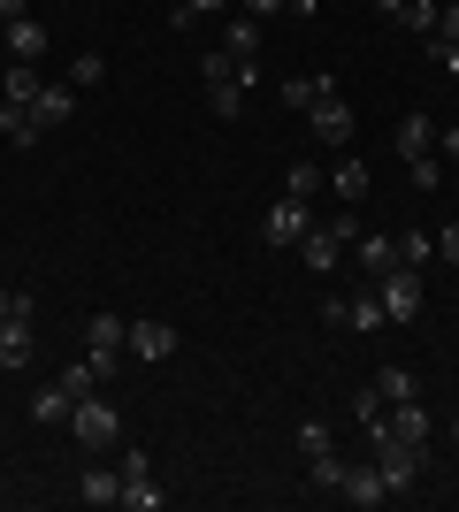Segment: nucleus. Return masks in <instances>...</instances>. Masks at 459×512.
I'll return each instance as SVG.
<instances>
[{
  "instance_id": "6",
  "label": "nucleus",
  "mask_w": 459,
  "mask_h": 512,
  "mask_svg": "<svg viewBox=\"0 0 459 512\" xmlns=\"http://www.w3.org/2000/svg\"><path fill=\"white\" fill-rule=\"evenodd\" d=\"M306 130H314L322 146H352V130H360V123H352V107L337 100V92H329V100H314V107H306Z\"/></svg>"
},
{
  "instance_id": "15",
  "label": "nucleus",
  "mask_w": 459,
  "mask_h": 512,
  "mask_svg": "<svg viewBox=\"0 0 459 512\" xmlns=\"http://www.w3.org/2000/svg\"><path fill=\"white\" fill-rule=\"evenodd\" d=\"M69 413H77V390H69L62 375H54V383H46L39 398H31V421H39V428H54V421H62V428H69Z\"/></svg>"
},
{
  "instance_id": "24",
  "label": "nucleus",
  "mask_w": 459,
  "mask_h": 512,
  "mask_svg": "<svg viewBox=\"0 0 459 512\" xmlns=\"http://www.w3.org/2000/svg\"><path fill=\"white\" fill-rule=\"evenodd\" d=\"M345 459H337V451H314V459H306V482H314V490H345Z\"/></svg>"
},
{
  "instance_id": "33",
  "label": "nucleus",
  "mask_w": 459,
  "mask_h": 512,
  "mask_svg": "<svg viewBox=\"0 0 459 512\" xmlns=\"http://www.w3.org/2000/svg\"><path fill=\"white\" fill-rule=\"evenodd\" d=\"M406 169H414V192H437V184H444V161H437V153H414Z\"/></svg>"
},
{
  "instance_id": "7",
  "label": "nucleus",
  "mask_w": 459,
  "mask_h": 512,
  "mask_svg": "<svg viewBox=\"0 0 459 512\" xmlns=\"http://www.w3.org/2000/svg\"><path fill=\"white\" fill-rule=\"evenodd\" d=\"M306 230H314V214H306V199H276V207H268V222H261V237H268V245H299V237Z\"/></svg>"
},
{
  "instance_id": "8",
  "label": "nucleus",
  "mask_w": 459,
  "mask_h": 512,
  "mask_svg": "<svg viewBox=\"0 0 459 512\" xmlns=\"http://www.w3.org/2000/svg\"><path fill=\"white\" fill-rule=\"evenodd\" d=\"M421 459H429V451H414V444H391V436L375 444V467H383V482H391V497H398V490H414Z\"/></svg>"
},
{
  "instance_id": "5",
  "label": "nucleus",
  "mask_w": 459,
  "mask_h": 512,
  "mask_svg": "<svg viewBox=\"0 0 459 512\" xmlns=\"http://www.w3.org/2000/svg\"><path fill=\"white\" fill-rule=\"evenodd\" d=\"M429 406H421V398H406V406H391L383 413V428H375V444H383V436H391V444H414V451H429Z\"/></svg>"
},
{
  "instance_id": "25",
  "label": "nucleus",
  "mask_w": 459,
  "mask_h": 512,
  "mask_svg": "<svg viewBox=\"0 0 459 512\" xmlns=\"http://www.w3.org/2000/svg\"><path fill=\"white\" fill-rule=\"evenodd\" d=\"M375 390H383V406H406V398H421L414 367H383V375H375Z\"/></svg>"
},
{
  "instance_id": "35",
  "label": "nucleus",
  "mask_w": 459,
  "mask_h": 512,
  "mask_svg": "<svg viewBox=\"0 0 459 512\" xmlns=\"http://www.w3.org/2000/svg\"><path fill=\"white\" fill-rule=\"evenodd\" d=\"M429 62H437L444 77H452V85H459V39H437V46H429Z\"/></svg>"
},
{
  "instance_id": "4",
  "label": "nucleus",
  "mask_w": 459,
  "mask_h": 512,
  "mask_svg": "<svg viewBox=\"0 0 459 512\" xmlns=\"http://www.w3.org/2000/svg\"><path fill=\"white\" fill-rule=\"evenodd\" d=\"M115 474H123V505H131V512H161V482H153V459H146V451H123Z\"/></svg>"
},
{
  "instance_id": "10",
  "label": "nucleus",
  "mask_w": 459,
  "mask_h": 512,
  "mask_svg": "<svg viewBox=\"0 0 459 512\" xmlns=\"http://www.w3.org/2000/svg\"><path fill=\"white\" fill-rule=\"evenodd\" d=\"M337 253H345V237H337V222H314V230L299 237V260L314 268V276H329V268H337Z\"/></svg>"
},
{
  "instance_id": "11",
  "label": "nucleus",
  "mask_w": 459,
  "mask_h": 512,
  "mask_svg": "<svg viewBox=\"0 0 459 512\" xmlns=\"http://www.w3.org/2000/svg\"><path fill=\"white\" fill-rule=\"evenodd\" d=\"M253 77H261V69L245 62L238 77H222V85H207V107H215L222 123H238V115H245V92H253Z\"/></svg>"
},
{
  "instance_id": "30",
  "label": "nucleus",
  "mask_w": 459,
  "mask_h": 512,
  "mask_svg": "<svg viewBox=\"0 0 459 512\" xmlns=\"http://www.w3.org/2000/svg\"><path fill=\"white\" fill-rule=\"evenodd\" d=\"M383 413H391V406H383V390H360V398H352V421L368 428V436L383 428Z\"/></svg>"
},
{
  "instance_id": "42",
  "label": "nucleus",
  "mask_w": 459,
  "mask_h": 512,
  "mask_svg": "<svg viewBox=\"0 0 459 512\" xmlns=\"http://www.w3.org/2000/svg\"><path fill=\"white\" fill-rule=\"evenodd\" d=\"M368 8H375V16H398V8H406V0H368Z\"/></svg>"
},
{
  "instance_id": "40",
  "label": "nucleus",
  "mask_w": 459,
  "mask_h": 512,
  "mask_svg": "<svg viewBox=\"0 0 459 512\" xmlns=\"http://www.w3.org/2000/svg\"><path fill=\"white\" fill-rule=\"evenodd\" d=\"M437 161H459V123H452V130H437Z\"/></svg>"
},
{
  "instance_id": "28",
  "label": "nucleus",
  "mask_w": 459,
  "mask_h": 512,
  "mask_svg": "<svg viewBox=\"0 0 459 512\" xmlns=\"http://www.w3.org/2000/svg\"><path fill=\"white\" fill-rule=\"evenodd\" d=\"M39 85H46L39 69H31V62H16V69H8V85H0V100H16V107H31V100H39Z\"/></svg>"
},
{
  "instance_id": "18",
  "label": "nucleus",
  "mask_w": 459,
  "mask_h": 512,
  "mask_svg": "<svg viewBox=\"0 0 459 512\" xmlns=\"http://www.w3.org/2000/svg\"><path fill=\"white\" fill-rule=\"evenodd\" d=\"M391 146H398V161H414V153H437V123H429V115H406V123L391 130Z\"/></svg>"
},
{
  "instance_id": "26",
  "label": "nucleus",
  "mask_w": 459,
  "mask_h": 512,
  "mask_svg": "<svg viewBox=\"0 0 459 512\" xmlns=\"http://www.w3.org/2000/svg\"><path fill=\"white\" fill-rule=\"evenodd\" d=\"M199 16H230V0H169V31H192Z\"/></svg>"
},
{
  "instance_id": "14",
  "label": "nucleus",
  "mask_w": 459,
  "mask_h": 512,
  "mask_svg": "<svg viewBox=\"0 0 459 512\" xmlns=\"http://www.w3.org/2000/svg\"><path fill=\"white\" fill-rule=\"evenodd\" d=\"M337 497H352L360 512H375V505H391V482H383V467H352Z\"/></svg>"
},
{
  "instance_id": "38",
  "label": "nucleus",
  "mask_w": 459,
  "mask_h": 512,
  "mask_svg": "<svg viewBox=\"0 0 459 512\" xmlns=\"http://www.w3.org/2000/svg\"><path fill=\"white\" fill-rule=\"evenodd\" d=\"M437 39H459V0H444V8H437Z\"/></svg>"
},
{
  "instance_id": "12",
  "label": "nucleus",
  "mask_w": 459,
  "mask_h": 512,
  "mask_svg": "<svg viewBox=\"0 0 459 512\" xmlns=\"http://www.w3.org/2000/svg\"><path fill=\"white\" fill-rule=\"evenodd\" d=\"M169 352H176V329H169V321H131V360L138 367L169 360Z\"/></svg>"
},
{
  "instance_id": "2",
  "label": "nucleus",
  "mask_w": 459,
  "mask_h": 512,
  "mask_svg": "<svg viewBox=\"0 0 459 512\" xmlns=\"http://www.w3.org/2000/svg\"><path fill=\"white\" fill-rule=\"evenodd\" d=\"M85 360L100 367V383L123 375V360H131V321H123V314H92L85 321Z\"/></svg>"
},
{
  "instance_id": "22",
  "label": "nucleus",
  "mask_w": 459,
  "mask_h": 512,
  "mask_svg": "<svg viewBox=\"0 0 459 512\" xmlns=\"http://www.w3.org/2000/svg\"><path fill=\"white\" fill-rule=\"evenodd\" d=\"M8 54H16V62H39L46 54V23H31V16L8 23Z\"/></svg>"
},
{
  "instance_id": "3",
  "label": "nucleus",
  "mask_w": 459,
  "mask_h": 512,
  "mask_svg": "<svg viewBox=\"0 0 459 512\" xmlns=\"http://www.w3.org/2000/svg\"><path fill=\"white\" fill-rule=\"evenodd\" d=\"M375 299H383V314H391V321H421V306H429V299H421V276H414V268L375 276Z\"/></svg>"
},
{
  "instance_id": "20",
  "label": "nucleus",
  "mask_w": 459,
  "mask_h": 512,
  "mask_svg": "<svg viewBox=\"0 0 459 512\" xmlns=\"http://www.w3.org/2000/svg\"><path fill=\"white\" fill-rule=\"evenodd\" d=\"M329 92H337V77H284V107L291 115H306V107L329 100Z\"/></svg>"
},
{
  "instance_id": "9",
  "label": "nucleus",
  "mask_w": 459,
  "mask_h": 512,
  "mask_svg": "<svg viewBox=\"0 0 459 512\" xmlns=\"http://www.w3.org/2000/svg\"><path fill=\"white\" fill-rule=\"evenodd\" d=\"M31 344H39V321H31V306H23V314L0 321V367H31Z\"/></svg>"
},
{
  "instance_id": "29",
  "label": "nucleus",
  "mask_w": 459,
  "mask_h": 512,
  "mask_svg": "<svg viewBox=\"0 0 459 512\" xmlns=\"http://www.w3.org/2000/svg\"><path fill=\"white\" fill-rule=\"evenodd\" d=\"M284 192H291V199H314V192H322V169H314V161H291Z\"/></svg>"
},
{
  "instance_id": "19",
  "label": "nucleus",
  "mask_w": 459,
  "mask_h": 512,
  "mask_svg": "<svg viewBox=\"0 0 459 512\" xmlns=\"http://www.w3.org/2000/svg\"><path fill=\"white\" fill-rule=\"evenodd\" d=\"M77 497H85V505H123V474L92 459V467H85V482H77Z\"/></svg>"
},
{
  "instance_id": "37",
  "label": "nucleus",
  "mask_w": 459,
  "mask_h": 512,
  "mask_svg": "<svg viewBox=\"0 0 459 512\" xmlns=\"http://www.w3.org/2000/svg\"><path fill=\"white\" fill-rule=\"evenodd\" d=\"M238 8H245V16H253V23H268V16H284L291 0H238Z\"/></svg>"
},
{
  "instance_id": "17",
  "label": "nucleus",
  "mask_w": 459,
  "mask_h": 512,
  "mask_svg": "<svg viewBox=\"0 0 459 512\" xmlns=\"http://www.w3.org/2000/svg\"><path fill=\"white\" fill-rule=\"evenodd\" d=\"M352 260H360L368 276H391V268H398V237H368V230H360V237H352Z\"/></svg>"
},
{
  "instance_id": "23",
  "label": "nucleus",
  "mask_w": 459,
  "mask_h": 512,
  "mask_svg": "<svg viewBox=\"0 0 459 512\" xmlns=\"http://www.w3.org/2000/svg\"><path fill=\"white\" fill-rule=\"evenodd\" d=\"M329 192L345 199V207H360V199H368V192H375V176H368V169H360V161H345V169L329 176Z\"/></svg>"
},
{
  "instance_id": "36",
  "label": "nucleus",
  "mask_w": 459,
  "mask_h": 512,
  "mask_svg": "<svg viewBox=\"0 0 459 512\" xmlns=\"http://www.w3.org/2000/svg\"><path fill=\"white\" fill-rule=\"evenodd\" d=\"M199 77H207V85H222V77H238V62H230V54H222V46H215V54L199 62Z\"/></svg>"
},
{
  "instance_id": "34",
  "label": "nucleus",
  "mask_w": 459,
  "mask_h": 512,
  "mask_svg": "<svg viewBox=\"0 0 459 512\" xmlns=\"http://www.w3.org/2000/svg\"><path fill=\"white\" fill-rule=\"evenodd\" d=\"M291 436H299V459H314V451H329V421H299V428H291Z\"/></svg>"
},
{
  "instance_id": "27",
  "label": "nucleus",
  "mask_w": 459,
  "mask_h": 512,
  "mask_svg": "<svg viewBox=\"0 0 459 512\" xmlns=\"http://www.w3.org/2000/svg\"><path fill=\"white\" fill-rule=\"evenodd\" d=\"M429 260H437V237H429V230H406V237H398V268H414V276H421Z\"/></svg>"
},
{
  "instance_id": "32",
  "label": "nucleus",
  "mask_w": 459,
  "mask_h": 512,
  "mask_svg": "<svg viewBox=\"0 0 459 512\" xmlns=\"http://www.w3.org/2000/svg\"><path fill=\"white\" fill-rule=\"evenodd\" d=\"M100 77H108V62H100V54H77V62H69V85H77V92H92Z\"/></svg>"
},
{
  "instance_id": "16",
  "label": "nucleus",
  "mask_w": 459,
  "mask_h": 512,
  "mask_svg": "<svg viewBox=\"0 0 459 512\" xmlns=\"http://www.w3.org/2000/svg\"><path fill=\"white\" fill-rule=\"evenodd\" d=\"M222 54H230V62H261V23H253V16H245V8H238V16H230V31H222Z\"/></svg>"
},
{
  "instance_id": "43",
  "label": "nucleus",
  "mask_w": 459,
  "mask_h": 512,
  "mask_svg": "<svg viewBox=\"0 0 459 512\" xmlns=\"http://www.w3.org/2000/svg\"><path fill=\"white\" fill-rule=\"evenodd\" d=\"M452 428H459V421H452Z\"/></svg>"
},
{
  "instance_id": "39",
  "label": "nucleus",
  "mask_w": 459,
  "mask_h": 512,
  "mask_svg": "<svg viewBox=\"0 0 459 512\" xmlns=\"http://www.w3.org/2000/svg\"><path fill=\"white\" fill-rule=\"evenodd\" d=\"M437 260H452V268H459V222H452V230H437Z\"/></svg>"
},
{
  "instance_id": "13",
  "label": "nucleus",
  "mask_w": 459,
  "mask_h": 512,
  "mask_svg": "<svg viewBox=\"0 0 459 512\" xmlns=\"http://www.w3.org/2000/svg\"><path fill=\"white\" fill-rule=\"evenodd\" d=\"M69 115H77V85H39V100H31V123L39 130H54V123H69Z\"/></svg>"
},
{
  "instance_id": "41",
  "label": "nucleus",
  "mask_w": 459,
  "mask_h": 512,
  "mask_svg": "<svg viewBox=\"0 0 459 512\" xmlns=\"http://www.w3.org/2000/svg\"><path fill=\"white\" fill-rule=\"evenodd\" d=\"M31 16V0H0V31H8V23H23Z\"/></svg>"
},
{
  "instance_id": "21",
  "label": "nucleus",
  "mask_w": 459,
  "mask_h": 512,
  "mask_svg": "<svg viewBox=\"0 0 459 512\" xmlns=\"http://www.w3.org/2000/svg\"><path fill=\"white\" fill-rule=\"evenodd\" d=\"M383 321H391V314H383V299H375V291H368V299H345V329H352V337H375Z\"/></svg>"
},
{
  "instance_id": "31",
  "label": "nucleus",
  "mask_w": 459,
  "mask_h": 512,
  "mask_svg": "<svg viewBox=\"0 0 459 512\" xmlns=\"http://www.w3.org/2000/svg\"><path fill=\"white\" fill-rule=\"evenodd\" d=\"M391 23H406V31H437V0H406Z\"/></svg>"
},
{
  "instance_id": "1",
  "label": "nucleus",
  "mask_w": 459,
  "mask_h": 512,
  "mask_svg": "<svg viewBox=\"0 0 459 512\" xmlns=\"http://www.w3.org/2000/svg\"><path fill=\"white\" fill-rule=\"evenodd\" d=\"M69 436H77V451H85V459H108V451L123 444V413H115V398L85 390V398H77V413H69Z\"/></svg>"
}]
</instances>
